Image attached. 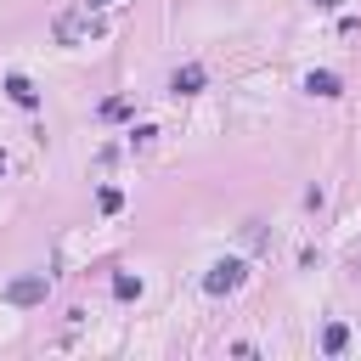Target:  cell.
I'll use <instances>...</instances> for the list:
<instances>
[{"mask_svg": "<svg viewBox=\"0 0 361 361\" xmlns=\"http://www.w3.org/2000/svg\"><path fill=\"white\" fill-rule=\"evenodd\" d=\"M96 203H102V214H113V209L124 203V192H118V186H102V192H96Z\"/></svg>", "mask_w": 361, "mask_h": 361, "instance_id": "9", "label": "cell"}, {"mask_svg": "<svg viewBox=\"0 0 361 361\" xmlns=\"http://www.w3.org/2000/svg\"><path fill=\"white\" fill-rule=\"evenodd\" d=\"M305 90H310V96H338V73L316 68V73H305Z\"/></svg>", "mask_w": 361, "mask_h": 361, "instance_id": "5", "label": "cell"}, {"mask_svg": "<svg viewBox=\"0 0 361 361\" xmlns=\"http://www.w3.org/2000/svg\"><path fill=\"white\" fill-rule=\"evenodd\" d=\"M203 79H209V73H203L197 62H186V68H175V79H169V90H175V96H197V90H203Z\"/></svg>", "mask_w": 361, "mask_h": 361, "instance_id": "3", "label": "cell"}, {"mask_svg": "<svg viewBox=\"0 0 361 361\" xmlns=\"http://www.w3.org/2000/svg\"><path fill=\"white\" fill-rule=\"evenodd\" d=\"M113 299H124V305H130V299H141V276H130V271H124V276H113Z\"/></svg>", "mask_w": 361, "mask_h": 361, "instance_id": "7", "label": "cell"}, {"mask_svg": "<svg viewBox=\"0 0 361 361\" xmlns=\"http://www.w3.org/2000/svg\"><path fill=\"white\" fill-rule=\"evenodd\" d=\"M45 288H51V282H45V271H34V276H17V282L6 288V299H11V305H39V299H45Z\"/></svg>", "mask_w": 361, "mask_h": 361, "instance_id": "2", "label": "cell"}, {"mask_svg": "<svg viewBox=\"0 0 361 361\" xmlns=\"http://www.w3.org/2000/svg\"><path fill=\"white\" fill-rule=\"evenodd\" d=\"M56 39H68V45H73V39H79V23H73V17H62V23H56Z\"/></svg>", "mask_w": 361, "mask_h": 361, "instance_id": "10", "label": "cell"}, {"mask_svg": "<svg viewBox=\"0 0 361 361\" xmlns=\"http://www.w3.org/2000/svg\"><path fill=\"white\" fill-rule=\"evenodd\" d=\"M243 276H248V265H243V259H220V265L203 276V288H209V293H237V288H243Z\"/></svg>", "mask_w": 361, "mask_h": 361, "instance_id": "1", "label": "cell"}, {"mask_svg": "<svg viewBox=\"0 0 361 361\" xmlns=\"http://www.w3.org/2000/svg\"><path fill=\"white\" fill-rule=\"evenodd\" d=\"M344 344H350V327H344V322H327V333H322V350H327V355H338Z\"/></svg>", "mask_w": 361, "mask_h": 361, "instance_id": "6", "label": "cell"}, {"mask_svg": "<svg viewBox=\"0 0 361 361\" xmlns=\"http://www.w3.org/2000/svg\"><path fill=\"white\" fill-rule=\"evenodd\" d=\"M0 175H6V152H0Z\"/></svg>", "mask_w": 361, "mask_h": 361, "instance_id": "11", "label": "cell"}, {"mask_svg": "<svg viewBox=\"0 0 361 361\" xmlns=\"http://www.w3.org/2000/svg\"><path fill=\"white\" fill-rule=\"evenodd\" d=\"M6 96H11L17 107H39V90H34L28 73H6Z\"/></svg>", "mask_w": 361, "mask_h": 361, "instance_id": "4", "label": "cell"}, {"mask_svg": "<svg viewBox=\"0 0 361 361\" xmlns=\"http://www.w3.org/2000/svg\"><path fill=\"white\" fill-rule=\"evenodd\" d=\"M124 113H130V96H107L102 102V118H124Z\"/></svg>", "mask_w": 361, "mask_h": 361, "instance_id": "8", "label": "cell"}]
</instances>
